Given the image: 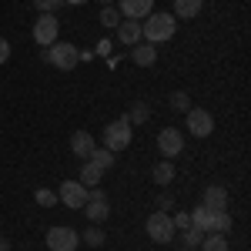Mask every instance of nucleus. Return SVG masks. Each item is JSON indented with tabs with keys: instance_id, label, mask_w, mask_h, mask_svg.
Instances as JSON below:
<instances>
[{
	"instance_id": "c85d7f7f",
	"label": "nucleus",
	"mask_w": 251,
	"mask_h": 251,
	"mask_svg": "<svg viewBox=\"0 0 251 251\" xmlns=\"http://www.w3.org/2000/svg\"><path fill=\"white\" fill-rule=\"evenodd\" d=\"M171 225H174V231H184V228H191V214H184V211L171 214Z\"/></svg>"
},
{
	"instance_id": "6ab92c4d",
	"label": "nucleus",
	"mask_w": 251,
	"mask_h": 251,
	"mask_svg": "<svg viewBox=\"0 0 251 251\" xmlns=\"http://www.w3.org/2000/svg\"><path fill=\"white\" fill-rule=\"evenodd\" d=\"M211 214L214 211H208V208H204V204H198V208H194L191 211V228H198V231H211Z\"/></svg>"
},
{
	"instance_id": "2eb2a0df",
	"label": "nucleus",
	"mask_w": 251,
	"mask_h": 251,
	"mask_svg": "<svg viewBox=\"0 0 251 251\" xmlns=\"http://www.w3.org/2000/svg\"><path fill=\"white\" fill-rule=\"evenodd\" d=\"M131 60H134L137 67H151V64L157 60V47H154V44H148V40H141V44L131 47Z\"/></svg>"
},
{
	"instance_id": "9b49d317",
	"label": "nucleus",
	"mask_w": 251,
	"mask_h": 251,
	"mask_svg": "<svg viewBox=\"0 0 251 251\" xmlns=\"http://www.w3.org/2000/svg\"><path fill=\"white\" fill-rule=\"evenodd\" d=\"M117 10L124 20H144L154 10V0H117Z\"/></svg>"
},
{
	"instance_id": "bb28decb",
	"label": "nucleus",
	"mask_w": 251,
	"mask_h": 251,
	"mask_svg": "<svg viewBox=\"0 0 251 251\" xmlns=\"http://www.w3.org/2000/svg\"><path fill=\"white\" fill-rule=\"evenodd\" d=\"M121 20H124V17H121V10H117L114 3L100 10V24H104V27H111V30H114V27H117V24H121Z\"/></svg>"
},
{
	"instance_id": "f704fd0d",
	"label": "nucleus",
	"mask_w": 251,
	"mask_h": 251,
	"mask_svg": "<svg viewBox=\"0 0 251 251\" xmlns=\"http://www.w3.org/2000/svg\"><path fill=\"white\" fill-rule=\"evenodd\" d=\"M97 3H104V7H111V3H114V0H97Z\"/></svg>"
},
{
	"instance_id": "4be33fe9",
	"label": "nucleus",
	"mask_w": 251,
	"mask_h": 251,
	"mask_svg": "<svg viewBox=\"0 0 251 251\" xmlns=\"http://www.w3.org/2000/svg\"><path fill=\"white\" fill-rule=\"evenodd\" d=\"M228 231H231V211H214L208 234H228Z\"/></svg>"
},
{
	"instance_id": "6e6552de",
	"label": "nucleus",
	"mask_w": 251,
	"mask_h": 251,
	"mask_svg": "<svg viewBox=\"0 0 251 251\" xmlns=\"http://www.w3.org/2000/svg\"><path fill=\"white\" fill-rule=\"evenodd\" d=\"M157 151L164 161H174V157L184 151V134L177 131V127H164L161 134H157Z\"/></svg>"
},
{
	"instance_id": "0eeeda50",
	"label": "nucleus",
	"mask_w": 251,
	"mask_h": 251,
	"mask_svg": "<svg viewBox=\"0 0 251 251\" xmlns=\"http://www.w3.org/2000/svg\"><path fill=\"white\" fill-rule=\"evenodd\" d=\"M57 34H60L57 14H40V17L34 20V44H37V47H50V44L57 40Z\"/></svg>"
},
{
	"instance_id": "2f4dec72",
	"label": "nucleus",
	"mask_w": 251,
	"mask_h": 251,
	"mask_svg": "<svg viewBox=\"0 0 251 251\" xmlns=\"http://www.w3.org/2000/svg\"><path fill=\"white\" fill-rule=\"evenodd\" d=\"M7 60H10V40L0 37V64H7Z\"/></svg>"
},
{
	"instance_id": "7ed1b4c3",
	"label": "nucleus",
	"mask_w": 251,
	"mask_h": 251,
	"mask_svg": "<svg viewBox=\"0 0 251 251\" xmlns=\"http://www.w3.org/2000/svg\"><path fill=\"white\" fill-rule=\"evenodd\" d=\"M131 141H134V124L127 117H117V121H111L104 127V148L114 151V154L124 151V148H131Z\"/></svg>"
},
{
	"instance_id": "4468645a",
	"label": "nucleus",
	"mask_w": 251,
	"mask_h": 251,
	"mask_svg": "<svg viewBox=\"0 0 251 251\" xmlns=\"http://www.w3.org/2000/svg\"><path fill=\"white\" fill-rule=\"evenodd\" d=\"M114 30H117V40H121L124 47H134V44H141V20H121Z\"/></svg>"
},
{
	"instance_id": "72a5a7b5",
	"label": "nucleus",
	"mask_w": 251,
	"mask_h": 251,
	"mask_svg": "<svg viewBox=\"0 0 251 251\" xmlns=\"http://www.w3.org/2000/svg\"><path fill=\"white\" fill-rule=\"evenodd\" d=\"M64 3H71V7H84L87 0H64Z\"/></svg>"
},
{
	"instance_id": "423d86ee",
	"label": "nucleus",
	"mask_w": 251,
	"mask_h": 251,
	"mask_svg": "<svg viewBox=\"0 0 251 251\" xmlns=\"http://www.w3.org/2000/svg\"><path fill=\"white\" fill-rule=\"evenodd\" d=\"M44 238H47V248L50 251H74L80 245V231L67 228V225H54Z\"/></svg>"
},
{
	"instance_id": "39448f33",
	"label": "nucleus",
	"mask_w": 251,
	"mask_h": 251,
	"mask_svg": "<svg viewBox=\"0 0 251 251\" xmlns=\"http://www.w3.org/2000/svg\"><path fill=\"white\" fill-rule=\"evenodd\" d=\"M144 231L151 234V241H157V245H168L174 234V225H171V214L168 211H154L148 221H144Z\"/></svg>"
},
{
	"instance_id": "20e7f679",
	"label": "nucleus",
	"mask_w": 251,
	"mask_h": 251,
	"mask_svg": "<svg viewBox=\"0 0 251 251\" xmlns=\"http://www.w3.org/2000/svg\"><path fill=\"white\" fill-rule=\"evenodd\" d=\"M80 211L87 214V221H91V225H104V221H107V214H111L107 194L100 191V188H87V201H84V208H80Z\"/></svg>"
},
{
	"instance_id": "412c9836",
	"label": "nucleus",
	"mask_w": 251,
	"mask_h": 251,
	"mask_svg": "<svg viewBox=\"0 0 251 251\" xmlns=\"http://www.w3.org/2000/svg\"><path fill=\"white\" fill-rule=\"evenodd\" d=\"M80 241H84V245H91V248H100V245L107 241V231H104L100 225H91L87 231H80Z\"/></svg>"
},
{
	"instance_id": "f8f14e48",
	"label": "nucleus",
	"mask_w": 251,
	"mask_h": 251,
	"mask_svg": "<svg viewBox=\"0 0 251 251\" xmlns=\"http://www.w3.org/2000/svg\"><path fill=\"white\" fill-rule=\"evenodd\" d=\"M228 191L221 188V184H211V188H204V198H201V204L208 208V211H228Z\"/></svg>"
},
{
	"instance_id": "a211bd4d",
	"label": "nucleus",
	"mask_w": 251,
	"mask_h": 251,
	"mask_svg": "<svg viewBox=\"0 0 251 251\" xmlns=\"http://www.w3.org/2000/svg\"><path fill=\"white\" fill-rule=\"evenodd\" d=\"M100 177H104V171H100V168H97V164H91V161H84V168H80V184H84V188H97V184H100Z\"/></svg>"
},
{
	"instance_id": "f3484780",
	"label": "nucleus",
	"mask_w": 251,
	"mask_h": 251,
	"mask_svg": "<svg viewBox=\"0 0 251 251\" xmlns=\"http://www.w3.org/2000/svg\"><path fill=\"white\" fill-rule=\"evenodd\" d=\"M151 177H154V181L161 184V188H168V184L174 181V164H171V161H164V157H161V161H157L154 168H151Z\"/></svg>"
},
{
	"instance_id": "dca6fc26",
	"label": "nucleus",
	"mask_w": 251,
	"mask_h": 251,
	"mask_svg": "<svg viewBox=\"0 0 251 251\" xmlns=\"http://www.w3.org/2000/svg\"><path fill=\"white\" fill-rule=\"evenodd\" d=\"M201 7H204V0H174V17L177 20H191L201 14Z\"/></svg>"
},
{
	"instance_id": "5701e85b",
	"label": "nucleus",
	"mask_w": 251,
	"mask_h": 251,
	"mask_svg": "<svg viewBox=\"0 0 251 251\" xmlns=\"http://www.w3.org/2000/svg\"><path fill=\"white\" fill-rule=\"evenodd\" d=\"M198 248L201 251H228V238L225 234H204Z\"/></svg>"
},
{
	"instance_id": "9d476101",
	"label": "nucleus",
	"mask_w": 251,
	"mask_h": 251,
	"mask_svg": "<svg viewBox=\"0 0 251 251\" xmlns=\"http://www.w3.org/2000/svg\"><path fill=\"white\" fill-rule=\"evenodd\" d=\"M188 131H191L194 137H208L214 131L211 111H204V107H191V111H188Z\"/></svg>"
},
{
	"instance_id": "cd10ccee",
	"label": "nucleus",
	"mask_w": 251,
	"mask_h": 251,
	"mask_svg": "<svg viewBox=\"0 0 251 251\" xmlns=\"http://www.w3.org/2000/svg\"><path fill=\"white\" fill-rule=\"evenodd\" d=\"M34 201H37L40 208H54V204H60V201H57V191H47V188H40V191L34 194Z\"/></svg>"
},
{
	"instance_id": "aec40b11",
	"label": "nucleus",
	"mask_w": 251,
	"mask_h": 251,
	"mask_svg": "<svg viewBox=\"0 0 251 251\" xmlns=\"http://www.w3.org/2000/svg\"><path fill=\"white\" fill-rule=\"evenodd\" d=\"M114 151H107V148H94V154L87 157V161H91V164H97V168H100V171H111V168H114Z\"/></svg>"
},
{
	"instance_id": "a878e982",
	"label": "nucleus",
	"mask_w": 251,
	"mask_h": 251,
	"mask_svg": "<svg viewBox=\"0 0 251 251\" xmlns=\"http://www.w3.org/2000/svg\"><path fill=\"white\" fill-rule=\"evenodd\" d=\"M201 238H204V231H198V228H184L181 231V248H198L201 245Z\"/></svg>"
},
{
	"instance_id": "c756f323",
	"label": "nucleus",
	"mask_w": 251,
	"mask_h": 251,
	"mask_svg": "<svg viewBox=\"0 0 251 251\" xmlns=\"http://www.w3.org/2000/svg\"><path fill=\"white\" fill-rule=\"evenodd\" d=\"M60 3H64V0H34V7H37L40 14H54Z\"/></svg>"
},
{
	"instance_id": "b1692460",
	"label": "nucleus",
	"mask_w": 251,
	"mask_h": 251,
	"mask_svg": "<svg viewBox=\"0 0 251 251\" xmlns=\"http://www.w3.org/2000/svg\"><path fill=\"white\" fill-rule=\"evenodd\" d=\"M131 124H144L148 117H151V107H148V100H134V107H131V114H124Z\"/></svg>"
},
{
	"instance_id": "ddd939ff",
	"label": "nucleus",
	"mask_w": 251,
	"mask_h": 251,
	"mask_svg": "<svg viewBox=\"0 0 251 251\" xmlns=\"http://www.w3.org/2000/svg\"><path fill=\"white\" fill-rule=\"evenodd\" d=\"M94 148H97V141L87 134V131H77V134L71 137V154L80 157V161H87V157L94 154Z\"/></svg>"
},
{
	"instance_id": "7c9ffc66",
	"label": "nucleus",
	"mask_w": 251,
	"mask_h": 251,
	"mask_svg": "<svg viewBox=\"0 0 251 251\" xmlns=\"http://www.w3.org/2000/svg\"><path fill=\"white\" fill-rule=\"evenodd\" d=\"M157 208H161V211H168V208H174V198L168 191H161L157 194Z\"/></svg>"
},
{
	"instance_id": "f03ea898",
	"label": "nucleus",
	"mask_w": 251,
	"mask_h": 251,
	"mask_svg": "<svg viewBox=\"0 0 251 251\" xmlns=\"http://www.w3.org/2000/svg\"><path fill=\"white\" fill-rule=\"evenodd\" d=\"M44 60H47L50 67H57V71H74L80 64V50L71 40H54V44L44 50Z\"/></svg>"
},
{
	"instance_id": "473e14b6",
	"label": "nucleus",
	"mask_w": 251,
	"mask_h": 251,
	"mask_svg": "<svg viewBox=\"0 0 251 251\" xmlns=\"http://www.w3.org/2000/svg\"><path fill=\"white\" fill-rule=\"evenodd\" d=\"M0 251H10V241H7L3 234H0Z\"/></svg>"
},
{
	"instance_id": "1a4fd4ad",
	"label": "nucleus",
	"mask_w": 251,
	"mask_h": 251,
	"mask_svg": "<svg viewBox=\"0 0 251 251\" xmlns=\"http://www.w3.org/2000/svg\"><path fill=\"white\" fill-rule=\"evenodd\" d=\"M57 201L64 204V208H84V201H87V188L80 184V181H64L57 188Z\"/></svg>"
},
{
	"instance_id": "393cba45",
	"label": "nucleus",
	"mask_w": 251,
	"mask_h": 251,
	"mask_svg": "<svg viewBox=\"0 0 251 251\" xmlns=\"http://www.w3.org/2000/svg\"><path fill=\"white\" fill-rule=\"evenodd\" d=\"M168 104H171V111H191V97H188V91H174L171 97H168Z\"/></svg>"
},
{
	"instance_id": "f257e3e1",
	"label": "nucleus",
	"mask_w": 251,
	"mask_h": 251,
	"mask_svg": "<svg viewBox=\"0 0 251 251\" xmlns=\"http://www.w3.org/2000/svg\"><path fill=\"white\" fill-rule=\"evenodd\" d=\"M177 34V17L174 14H164V10H151L148 17L141 20V40L148 44H164Z\"/></svg>"
},
{
	"instance_id": "c9c22d12",
	"label": "nucleus",
	"mask_w": 251,
	"mask_h": 251,
	"mask_svg": "<svg viewBox=\"0 0 251 251\" xmlns=\"http://www.w3.org/2000/svg\"><path fill=\"white\" fill-rule=\"evenodd\" d=\"M177 251H191V248H177Z\"/></svg>"
}]
</instances>
